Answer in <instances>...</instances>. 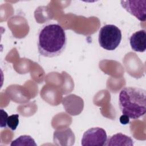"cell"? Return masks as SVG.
I'll return each instance as SVG.
<instances>
[{"instance_id":"obj_1","label":"cell","mask_w":146,"mask_h":146,"mask_svg":"<svg viewBox=\"0 0 146 146\" xmlns=\"http://www.w3.org/2000/svg\"><path fill=\"white\" fill-rule=\"evenodd\" d=\"M66 44L65 31L59 24L46 25L39 31L38 48L40 55L48 58L57 56L64 51Z\"/></svg>"},{"instance_id":"obj_7","label":"cell","mask_w":146,"mask_h":146,"mask_svg":"<svg viewBox=\"0 0 146 146\" xmlns=\"http://www.w3.org/2000/svg\"><path fill=\"white\" fill-rule=\"evenodd\" d=\"M107 146L112 145H133V141L131 137L118 133L110 136L107 139L105 144Z\"/></svg>"},{"instance_id":"obj_6","label":"cell","mask_w":146,"mask_h":146,"mask_svg":"<svg viewBox=\"0 0 146 146\" xmlns=\"http://www.w3.org/2000/svg\"><path fill=\"white\" fill-rule=\"evenodd\" d=\"M129 43L132 49L136 52H143L146 50V32L140 30L134 33L129 38Z\"/></svg>"},{"instance_id":"obj_10","label":"cell","mask_w":146,"mask_h":146,"mask_svg":"<svg viewBox=\"0 0 146 146\" xmlns=\"http://www.w3.org/2000/svg\"><path fill=\"white\" fill-rule=\"evenodd\" d=\"M7 113L3 109L1 110V127L6 128L7 127V120L8 118Z\"/></svg>"},{"instance_id":"obj_11","label":"cell","mask_w":146,"mask_h":146,"mask_svg":"<svg viewBox=\"0 0 146 146\" xmlns=\"http://www.w3.org/2000/svg\"><path fill=\"white\" fill-rule=\"evenodd\" d=\"M120 122L121 124H127L129 122V118L125 115H122L120 117Z\"/></svg>"},{"instance_id":"obj_4","label":"cell","mask_w":146,"mask_h":146,"mask_svg":"<svg viewBox=\"0 0 146 146\" xmlns=\"http://www.w3.org/2000/svg\"><path fill=\"white\" fill-rule=\"evenodd\" d=\"M107 140L106 131L100 127H94L87 130L83 135L81 144L83 146H103Z\"/></svg>"},{"instance_id":"obj_3","label":"cell","mask_w":146,"mask_h":146,"mask_svg":"<svg viewBox=\"0 0 146 146\" xmlns=\"http://www.w3.org/2000/svg\"><path fill=\"white\" fill-rule=\"evenodd\" d=\"M121 30L113 25H106L100 29L98 41L102 48L112 51L120 44L121 40Z\"/></svg>"},{"instance_id":"obj_8","label":"cell","mask_w":146,"mask_h":146,"mask_svg":"<svg viewBox=\"0 0 146 146\" xmlns=\"http://www.w3.org/2000/svg\"><path fill=\"white\" fill-rule=\"evenodd\" d=\"M10 145H34L36 146V144L34 139L29 135H22L19 137L13 140Z\"/></svg>"},{"instance_id":"obj_5","label":"cell","mask_w":146,"mask_h":146,"mask_svg":"<svg viewBox=\"0 0 146 146\" xmlns=\"http://www.w3.org/2000/svg\"><path fill=\"white\" fill-rule=\"evenodd\" d=\"M121 6L141 22L145 21L146 1H121Z\"/></svg>"},{"instance_id":"obj_9","label":"cell","mask_w":146,"mask_h":146,"mask_svg":"<svg viewBox=\"0 0 146 146\" xmlns=\"http://www.w3.org/2000/svg\"><path fill=\"white\" fill-rule=\"evenodd\" d=\"M19 124V115L14 114L8 117L7 120V126L12 131L17 129Z\"/></svg>"},{"instance_id":"obj_2","label":"cell","mask_w":146,"mask_h":146,"mask_svg":"<svg viewBox=\"0 0 146 146\" xmlns=\"http://www.w3.org/2000/svg\"><path fill=\"white\" fill-rule=\"evenodd\" d=\"M119 104L123 115L133 120L139 119L146 112L145 90L135 87H124L120 92Z\"/></svg>"}]
</instances>
